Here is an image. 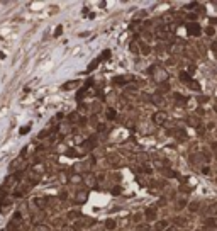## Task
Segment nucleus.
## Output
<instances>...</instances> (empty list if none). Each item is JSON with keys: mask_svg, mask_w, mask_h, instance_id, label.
Returning a JSON list of instances; mask_svg holds the SVG:
<instances>
[{"mask_svg": "<svg viewBox=\"0 0 217 231\" xmlns=\"http://www.w3.org/2000/svg\"><path fill=\"white\" fill-rule=\"evenodd\" d=\"M188 87H190L192 90H200V85L197 83V82H195V80H192V82L188 83Z\"/></svg>", "mask_w": 217, "mask_h": 231, "instance_id": "nucleus-5", "label": "nucleus"}, {"mask_svg": "<svg viewBox=\"0 0 217 231\" xmlns=\"http://www.w3.org/2000/svg\"><path fill=\"white\" fill-rule=\"evenodd\" d=\"M199 207H200V202H192V204H190V211L192 212L199 211Z\"/></svg>", "mask_w": 217, "mask_h": 231, "instance_id": "nucleus-7", "label": "nucleus"}, {"mask_svg": "<svg viewBox=\"0 0 217 231\" xmlns=\"http://www.w3.org/2000/svg\"><path fill=\"white\" fill-rule=\"evenodd\" d=\"M129 48H131V51H132V53H137V51H139L136 43H131V44H129Z\"/></svg>", "mask_w": 217, "mask_h": 231, "instance_id": "nucleus-12", "label": "nucleus"}, {"mask_svg": "<svg viewBox=\"0 0 217 231\" xmlns=\"http://www.w3.org/2000/svg\"><path fill=\"white\" fill-rule=\"evenodd\" d=\"M146 217H148L149 221H153V219H156V212L153 211V209H148V211H146Z\"/></svg>", "mask_w": 217, "mask_h": 231, "instance_id": "nucleus-4", "label": "nucleus"}, {"mask_svg": "<svg viewBox=\"0 0 217 231\" xmlns=\"http://www.w3.org/2000/svg\"><path fill=\"white\" fill-rule=\"evenodd\" d=\"M80 216H82V214H80L78 211H71L70 214H68V217H70V219H76V217H80Z\"/></svg>", "mask_w": 217, "mask_h": 231, "instance_id": "nucleus-8", "label": "nucleus"}, {"mask_svg": "<svg viewBox=\"0 0 217 231\" xmlns=\"http://www.w3.org/2000/svg\"><path fill=\"white\" fill-rule=\"evenodd\" d=\"M29 128H31V126H24V128L20 129V134H26V133L29 131Z\"/></svg>", "mask_w": 217, "mask_h": 231, "instance_id": "nucleus-16", "label": "nucleus"}, {"mask_svg": "<svg viewBox=\"0 0 217 231\" xmlns=\"http://www.w3.org/2000/svg\"><path fill=\"white\" fill-rule=\"evenodd\" d=\"M214 111L217 112V100H216V104H214Z\"/></svg>", "mask_w": 217, "mask_h": 231, "instance_id": "nucleus-22", "label": "nucleus"}, {"mask_svg": "<svg viewBox=\"0 0 217 231\" xmlns=\"http://www.w3.org/2000/svg\"><path fill=\"white\" fill-rule=\"evenodd\" d=\"M205 32H207L209 36H214V32H216V31H214V27H212V26H209V27L205 29Z\"/></svg>", "mask_w": 217, "mask_h": 231, "instance_id": "nucleus-14", "label": "nucleus"}, {"mask_svg": "<svg viewBox=\"0 0 217 231\" xmlns=\"http://www.w3.org/2000/svg\"><path fill=\"white\" fill-rule=\"evenodd\" d=\"M185 206H187V201H185V199H183V201H180V202H178V207H185Z\"/></svg>", "mask_w": 217, "mask_h": 231, "instance_id": "nucleus-17", "label": "nucleus"}, {"mask_svg": "<svg viewBox=\"0 0 217 231\" xmlns=\"http://www.w3.org/2000/svg\"><path fill=\"white\" fill-rule=\"evenodd\" d=\"M202 172L205 173V175H209V173H210V170H209V167H204V168H202Z\"/></svg>", "mask_w": 217, "mask_h": 231, "instance_id": "nucleus-19", "label": "nucleus"}, {"mask_svg": "<svg viewBox=\"0 0 217 231\" xmlns=\"http://www.w3.org/2000/svg\"><path fill=\"white\" fill-rule=\"evenodd\" d=\"M105 226H107V230H114V228H115V221L108 219L107 223H105Z\"/></svg>", "mask_w": 217, "mask_h": 231, "instance_id": "nucleus-9", "label": "nucleus"}, {"mask_svg": "<svg viewBox=\"0 0 217 231\" xmlns=\"http://www.w3.org/2000/svg\"><path fill=\"white\" fill-rule=\"evenodd\" d=\"M61 32H63V27H61V26H59V27H56V31H54V38L61 36Z\"/></svg>", "mask_w": 217, "mask_h": 231, "instance_id": "nucleus-13", "label": "nucleus"}, {"mask_svg": "<svg viewBox=\"0 0 217 231\" xmlns=\"http://www.w3.org/2000/svg\"><path fill=\"white\" fill-rule=\"evenodd\" d=\"M153 121H154V124L161 126V124L166 122V114H164V112H156V114L153 116Z\"/></svg>", "mask_w": 217, "mask_h": 231, "instance_id": "nucleus-2", "label": "nucleus"}, {"mask_svg": "<svg viewBox=\"0 0 217 231\" xmlns=\"http://www.w3.org/2000/svg\"><path fill=\"white\" fill-rule=\"evenodd\" d=\"M156 226H158V230H164V228L168 226V223H166V221H160V223H158Z\"/></svg>", "mask_w": 217, "mask_h": 231, "instance_id": "nucleus-11", "label": "nucleus"}, {"mask_svg": "<svg viewBox=\"0 0 217 231\" xmlns=\"http://www.w3.org/2000/svg\"><path fill=\"white\" fill-rule=\"evenodd\" d=\"M188 19H190V20H195V19H197V14H188Z\"/></svg>", "mask_w": 217, "mask_h": 231, "instance_id": "nucleus-18", "label": "nucleus"}, {"mask_svg": "<svg viewBox=\"0 0 217 231\" xmlns=\"http://www.w3.org/2000/svg\"><path fill=\"white\" fill-rule=\"evenodd\" d=\"M107 117H108V119H115V111H114V109H108V111H107Z\"/></svg>", "mask_w": 217, "mask_h": 231, "instance_id": "nucleus-10", "label": "nucleus"}, {"mask_svg": "<svg viewBox=\"0 0 217 231\" xmlns=\"http://www.w3.org/2000/svg\"><path fill=\"white\" fill-rule=\"evenodd\" d=\"M187 32H188V36H200L202 29H200V26L197 22H190V24L187 26Z\"/></svg>", "mask_w": 217, "mask_h": 231, "instance_id": "nucleus-1", "label": "nucleus"}, {"mask_svg": "<svg viewBox=\"0 0 217 231\" xmlns=\"http://www.w3.org/2000/svg\"><path fill=\"white\" fill-rule=\"evenodd\" d=\"M143 53H144V55H148V53H149V48H148V46H143Z\"/></svg>", "mask_w": 217, "mask_h": 231, "instance_id": "nucleus-20", "label": "nucleus"}, {"mask_svg": "<svg viewBox=\"0 0 217 231\" xmlns=\"http://www.w3.org/2000/svg\"><path fill=\"white\" fill-rule=\"evenodd\" d=\"M216 224H217V219H214V217H210V219L205 221V226H212V228H214Z\"/></svg>", "mask_w": 217, "mask_h": 231, "instance_id": "nucleus-6", "label": "nucleus"}, {"mask_svg": "<svg viewBox=\"0 0 217 231\" xmlns=\"http://www.w3.org/2000/svg\"><path fill=\"white\" fill-rule=\"evenodd\" d=\"M212 51L217 55V43H212Z\"/></svg>", "mask_w": 217, "mask_h": 231, "instance_id": "nucleus-21", "label": "nucleus"}, {"mask_svg": "<svg viewBox=\"0 0 217 231\" xmlns=\"http://www.w3.org/2000/svg\"><path fill=\"white\" fill-rule=\"evenodd\" d=\"M210 148H212V151H214V153H217V141L210 143Z\"/></svg>", "mask_w": 217, "mask_h": 231, "instance_id": "nucleus-15", "label": "nucleus"}, {"mask_svg": "<svg viewBox=\"0 0 217 231\" xmlns=\"http://www.w3.org/2000/svg\"><path fill=\"white\" fill-rule=\"evenodd\" d=\"M178 77H180V82L187 83V85H188V83L192 82V77H190V75H188L187 72H180V75H178Z\"/></svg>", "mask_w": 217, "mask_h": 231, "instance_id": "nucleus-3", "label": "nucleus"}]
</instances>
